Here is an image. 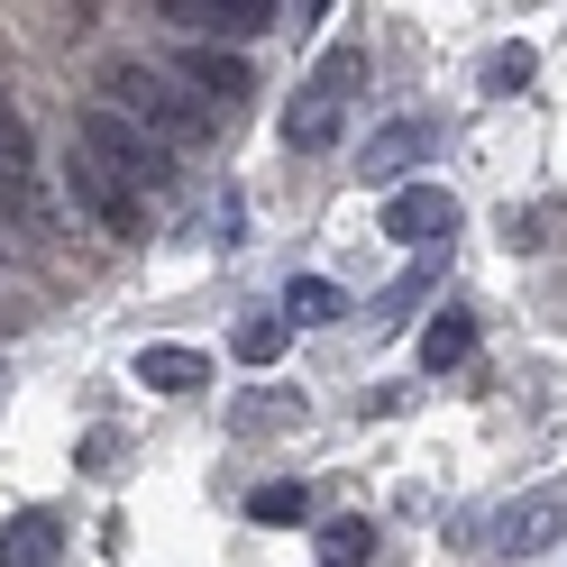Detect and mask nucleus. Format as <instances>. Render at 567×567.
Here are the masks:
<instances>
[{"mask_svg":"<svg viewBox=\"0 0 567 567\" xmlns=\"http://www.w3.org/2000/svg\"><path fill=\"white\" fill-rule=\"evenodd\" d=\"M101 92H111V111H120L128 128H147L156 147H202V137L220 128V120H210V111H202V101L174 83V74H156V64H137V55L101 64Z\"/></svg>","mask_w":567,"mask_h":567,"instance_id":"obj_1","label":"nucleus"},{"mask_svg":"<svg viewBox=\"0 0 567 567\" xmlns=\"http://www.w3.org/2000/svg\"><path fill=\"white\" fill-rule=\"evenodd\" d=\"M74 156H92L101 174H120L137 202L174 184V147H156V137H147V128H128L120 111H83V120H74Z\"/></svg>","mask_w":567,"mask_h":567,"instance_id":"obj_2","label":"nucleus"},{"mask_svg":"<svg viewBox=\"0 0 567 567\" xmlns=\"http://www.w3.org/2000/svg\"><path fill=\"white\" fill-rule=\"evenodd\" d=\"M339 128H348V101H330V92H293V111H284V147L293 156H330L339 147Z\"/></svg>","mask_w":567,"mask_h":567,"instance_id":"obj_11","label":"nucleus"},{"mask_svg":"<svg viewBox=\"0 0 567 567\" xmlns=\"http://www.w3.org/2000/svg\"><path fill=\"white\" fill-rule=\"evenodd\" d=\"M530 83V47H494L485 55V92H522Z\"/></svg>","mask_w":567,"mask_h":567,"instance_id":"obj_22","label":"nucleus"},{"mask_svg":"<svg viewBox=\"0 0 567 567\" xmlns=\"http://www.w3.org/2000/svg\"><path fill=\"white\" fill-rule=\"evenodd\" d=\"M64 184H74V202H83V210H92V220L111 229V238H137V229H147V202H137V193L120 184V174H101L92 156H74V165H64Z\"/></svg>","mask_w":567,"mask_h":567,"instance_id":"obj_7","label":"nucleus"},{"mask_svg":"<svg viewBox=\"0 0 567 567\" xmlns=\"http://www.w3.org/2000/svg\"><path fill=\"white\" fill-rule=\"evenodd\" d=\"M137 384H147V394H202V384H210V358H202V348H137Z\"/></svg>","mask_w":567,"mask_h":567,"instance_id":"obj_13","label":"nucleus"},{"mask_svg":"<svg viewBox=\"0 0 567 567\" xmlns=\"http://www.w3.org/2000/svg\"><path fill=\"white\" fill-rule=\"evenodd\" d=\"M74 467H83V476H111V467H120V431H92V440L74 449Z\"/></svg>","mask_w":567,"mask_h":567,"instance_id":"obj_23","label":"nucleus"},{"mask_svg":"<svg viewBox=\"0 0 567 567\" xmlns=\"http://www.w3.org/2000/svg\"><path fill=\"white\" fill-rule=\"evenodd\" d=\"M0 202L19 220H38V147H28V120L0 101Z\"/></svg>","mask_w":567,"mask_h":567,"instance_id":"obj_10","label":"nucleus"},{"mask_svg":"<svg viewBox=\"0 0 567 567\" xmlns=\"http://www.w3.org/2000/svg\"><path fill=\"white\" fill-rule=\"evenodd\" d=\"M156 19H174V28H193V38H266V28H284V10L275 0H156Z\"/></svg>","mask_w":567,"mask_h":567,"instance_id":"obj_5","label":"nucleus"},{"mask_svg":"<svg viewBox=\"0 0 567 567\" xmlns=\"http://www.w3.org/2000/svg\"><path fill=\"white\" fill-rule=\"evenodd\" d=\"M367 549H375V530H367L358 513H348V522H330V530H321V567H358Z\"/></svg>","mask_w":567,"mask_h":567,"instance_id":"obj_20","label":"nucleus"},{"mask_svg":"<svg viewBox=\"0 0 567 567\" xmlns=\"http://www.w3.org/2000/svg\"><path fill=\"white\" fill-rule=\"evenodd\" d=\"M476 358V311H440V321L431 330H421V367H431V375H449V367H467Z\"/></svg>","mask_w":567,"mask_h":567,"instance_id":"obj_15","label":"nucleus"},{"mask_svg":"<svg viewBox=\"0 0 567 567\" xmlns=\"http://www.w3.org/2000/svg\"><path fill=\"white\" fill-rule=\"evenodd\" d=\"M384 238H403V247H449V238H457V193H449V184H403V193H384Z\"/></svg>","mask_w":567,"mask_h":567,"instance_id":"obj_4","label":"nucleus"},{"mask_svg":"<svg viewBox=\"0 0 567 567\" xmlns=\"http://www.w3.org/2000/svg\"><path fill=\"white\" fill-rule=\"evenodd\" d=\"M358 83H367V47H330L311 64V92H330V101H358Z\"/></svg>","mask_w":567,"mask_h":567,"instance_id":"obj_18","label":"nucleus"},{"mask_svg":"<svg viewBox=\"0 0 567 567\" xmlns=\"http://www.w3.org/2000/svg\"><path fill=\"white\" fill-rule=\"evenodd\" d=\"M311 403H302V384H247V394L229 403V431L238 440H284V431H302Z\"/></svg>","mask_w":567,"mask_h":567,"instance_id":"obj_9","label":"nucleus"},{"mask_svg":"<svg viewBox=\"0 0 567 567\" xmlns=\"http://www.w3.org/2000/svg\"><path fill=\"white\" fill-rule=\"evenodd\" d=\"M184 92L202 101L210 120H238L257 83H247V64H238V55H220V47H193V55H184Z\"/></svg>","mask_w":567,"mask_h":567,"instance_id":"obj_8","label":"nucleus"},{"mask_svg":"<svg viewBox=\"0 0 567 567\" xmlns=\"http://www.w3.org/2000/svg\"><path fill=\"white\" fill-rule=\"evenodd\" d=\"M431 156H440V128H431V120H384V128L367 137L358 174H367L375 193H403V174H412V165H431Z\"/></svg>","mask_w":567,"mask_h":567,"instance_id":"obj_6","label":"nucleus"},{"mask_svg":"<svg viewBox=\"0 0 567 567\" xmlns=\"http://www.w3.org/2000/svg\"><path fill=\"white\" fill-rule=\"evenodd\" d=\"M339 311H348V302H339L330 275H293V293H284V330H293V321L321 330V321H339Z\"/></svg>","mask_w":567,"mask_h":567,"instance_id":"obj_16","label":"nucleus"},{"mask_svg":"<svg viewBox=\"0 0 567 567\" xmlns=\"http://www.w3.org/2000/svg\"><path fill=\"white\" fill-rule=\"evenodd\" d=\"M440 266H449V247H421V266H412V275H394V284H384V293H375V330H403L412 311L431 302V284H440Z\"/></svg>","mask_w":567,"mask_h":567,"instance_id":"obj_14","label":"nucleus"},{"mask_svg":"<svg viewBox=\"0 0 567 567\" xmlns=\"http://www.w3.org/2000/svg\"><path fill=\"white\" fill-rule=\"evenodd\" d=\"M229 348H238V367H275L284 358V311H247L229 330Z\"/></svg>","mask_w":567,"mask_h":567,"instance_id":"obj_17","label":"nucleus"},{"mask_svg":"<svg viewBox=\"0 0 567 567\" xmlns=\"http://www.w3.org/2000/svg\"><path fill=\"white\" fill-rule=\"evenodd\" d=\"M247 513H257V522H311V485L302 476H275V485L247 494Z\"/></svg>","mask_w":567,"mask_h":567,"instance_id":"obj_19","label":"nucleus"},{"mask_svg":"<svg viewBox=\"0 0 567 567\" xmlns=\"http://www.w3.org/2000/svg\"><path fill=\"white\" fill-rule=\"evenodd\" d=\"M567 540V485H540V494H513L504 513L485 522V549L494 558H540Z\"/></svg>","mask_w":567,"mask_h":567,"instance_id":"obj_3","label":"nucleus"},{"mask_svg":"<svg viewBox=\"0 0 567 567\" xmlns=\"http://www.w3.org/2000/svg\"><path fill=\"white\" fill-rule=\"evenodd\" d=\"M64 558V522L55 513H10L0 522V567H55Z\"/></svg>","mask_w":567,"mask_h":567,"instance_id":"obj_12","label":"nucleus"},{"mask_svg":"<svg viewBox=\"0 0 567 567\" xmlns=\"http://www.w3.org/2000/svg\"><path fill=\"white\" fill-rule=\"evenodd\" d=\"M558 229H567V202H540L513 220V247H558Z\"/></svg>","mask_w":567,"mask_h":567,"instance_id":"obj_21","label":"nucleus"}]
</instances>
